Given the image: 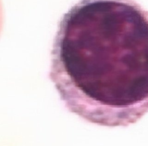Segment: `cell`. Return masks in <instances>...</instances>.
I'll return each instance as SVG.
<instances>
[{
  "mask_svg": "<svg viewBox=\"0 0 148 146\" xmlns=\"http://www.w3.org/2000/svg\"><path fill=\"white\" fill-rule=\"evenodd\" d=\"M49 78L66 108L106 126L148 112V11L134 0H80L59 23Z\"/></svg>",
  "mask_w": 148,
  "mask_h": 146,
  "instance_id": "1",
  "label": "cell"
},
{
  "mask_svg": "<svg viewBox=\"0 0 148 146\" xmlns=\"http://www.w3.org/2000/svg\"><path fill=\"white\" fill-rule=\"evenodd\" d=\"M3 10L2 1L0 0V35L2 30L3 24Z\"/></svg>",
  "mask_w": 148,
  "mask_h": 146,
  "instance_id": "2",
  "label": "cell"
}]
</instances>
